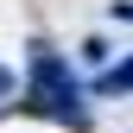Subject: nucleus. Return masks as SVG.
Instances as JSON below:
<instances>
[{
    "mask_svg": "<svg viewBox=\"0 0 133 133\" xmlns=\"http://www.w3.org/2000/svg\"><path fill=\"white\" fill-rule=\"evenodd\" d=\"M82 82L70 70V57H57L51 44H32L25 51V108L44 114V121H63V127H82Z\"/></svg>",
    "mask_w": 133,
    "mask_h": 133,
    "instance_id": "nucleus-1",
    "label": "nucleus"
},
{
    "mask_svg": "<svg viewBox=\"0 0 133 133\" xmlns=\"http://www.w3.org/2000/svg\"><path fill=\"white\" fill-rule=\"evenodd\" d=\"M6 89H13V76H6V70H0V95H6Z\"/></svg>",
    "mask_w": 133,
    "mask_h": 133,
    "instance_id": "nucleus-4",
    "label": "nucleus"
},
{
    "mask_svg": "<svg viewBox=\"0 0 133 133\" xmlns=\"http://www.w3.org/2000/svg\"><path fill=\"white\" fill-rule=\"evenodd\" d=\"M89 95H133V57L108 63V70H102V76L89 82Z\"/></svg>",
    "mask_w": 133,
    "mask_h": 133,
    "instance_id": "nucleus-2",
    "label": "nucleus"
},
{
    "mask_svg": "<svg viewBox=\"0 0 133 133\" xmlns=\"http://www.w3.org/2000/svg\"><path fill=\"white\" fill-rule=\"evenodd\" d=\"M114 19H127V25H133V0H114Z\"/></svg>",
    "mask_w": 133,
    "mask_h": 133,
    "instance_id": "nucleus-3",
    "label": "nucleus"
}]
</instances>
